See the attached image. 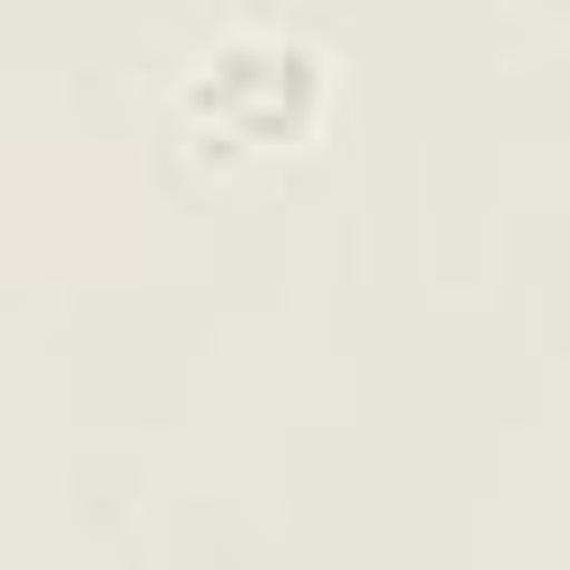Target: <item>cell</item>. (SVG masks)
<instances>
[{
  "label": "cell",
  "instance_id": "cell-1",
  "mask_svg": "<svg viewBox=\"0 0 570 570\" xmlns=\"http://www.w3.org/2000/svg\"><path fill=\"white\" fill-rule=\"evenodd\" d=\"M187 116L205 134V151H267V142H294L321 107V62L312 45L294 36H223L196 71H187Z\"/></svg>",
  "mask_w": 570,
  "mask_h": 570
}]
</instances>
